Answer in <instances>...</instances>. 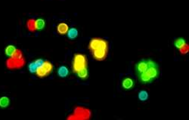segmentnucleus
Returning <instances> with one entry per match:
<instances>
[{
    "mask_svg": "<svg viewBox=\"0 0 189 120\" xmlns=\"http://www.w3.org/2000/svg\"><path fill=\"white\" fill-rule=\"evenodd\" d=\"M87 67V59L86 57L82 54H76L73 60V71L76 73L78 71Z\"/></svg>",
    "mask_w": 189,
    "mask_h": 120,
    "instance_id": "1",
    "label": "nucleus"
},
{
    "mask_svg": "<svg viewBox=\"0 0 189 120\" xmlns=\"http://www.w3.org/2000/svg\"><path fill=\"white\" fill-rule=\"evenodd\" d=\"M89 48L91 51L94 50L103 48V49L108 50V42L106 40L101 38H94L90 40L89 45Z\"/></svg>",
    "mask_w": 189,
    "mask_h": 120,
    "instance_id": "2",
    "label": "nucleus"
},
{
    "mask_svg": "<svg viewBox=\"0 0 189 120\" xmlns=\"http://www.w3.org/2000/svg\"><path fill=\"white\" fill-rule=\"evenodd\" d=\"M147 63H148V69H147L146 72L152 78L153 80H155L156 79H157L160 74L159 67H158L157 64L154 62L153 60H147Z\"/></svg>",
    "mask_w": 189,
    "mask_h": 120,
    "instance_id": "3",
    "label": "nucleus"
},
{
    "mask_svg": "<svg viewBox=\"0 0 189 120\" xmlns=\"http://www.w3.org/2000/svg\"><path fill=\"white\" fill-rule=\"evenodd\" d=\"M53 70V65L48 61H44L41 67H38L36 71V73L39 77H45L51 73Z\"/></svg>",
    "mask_w": 189,
    "mask_h": 120,
    "instance_id": "4",
    "label": "nucleus"
},
{
    "mask_svg": "<svg viewBox=\"0 0 189 120\" xmlns=\"http://www.w3.org/2000/svg\"><path fill=\"white\" fill-rule=\"evenodd\" d=\"M24 64L25 60L24 58H20V59L10 58L9 59L7 60L6 61V66L8 69H18V68H21L24 65Z\"/></svg>",
    "mask_w": 189,
    "mask_h": 120,
    "instance_id": "5",
    "label": "nucleus"
},
{
    "mask_svg": "<svg viewBox=\"0 0 189 120\" xmlns=\"http://www.w3.org/2000/svg\"><path fill=\"white\" fill-rule=\"evenodd\" d=\"M90 112L87 109L81 108V107H77L76 108L74 114H73L72 117H68V119H89Z\"/></svg>",
    "mask_w": 189,
    "mask_h": 120,
    "instance_id": "6",
    "label": "nucleus"
},
{
    "mask_svg": "<svg viewBox=\"0 0 189 120\" xmlns=\"http://www.w3.org/2000/svg\"><path fill=\"white\" fill-rule=\"evenodd\" d=\"M107 51L108 50L107 49H103V48H99V49H96L92 51V56L96 61H104L107 58Z\"/></svg>",
    "mask_w": 189,
    "mask_h": 120,
    "instance_id": "7",
    "label": "nucleus"
},
{
    "mask_svg": "<svg viewBox=\"0 0 189 120\" xmlns=\"http://www.w3.org/2000/svg\"><path fill=\"white\" fill-rule=\"evenodd\" d=\"M148 69V63H147V60H141L139 62H138L135 65V72H136L137 75L142 73V72H145Z\"/></svg>",
    "mask_w": 189,
    "mask_h": 120,
    "instance_id": "8",
    "label": "nucleus"
},
{
    "mask_svg": "<svg viewBox=\"0 0 189 120\" xmlns=\"http://www.w3.org/2000/svg\"><path fill=\"white\" fill-rule=\"evenodd\" d=\"M138 80L140 81V82L143 83V84H148V83H151L153 82V79L151 76H149L148 72L145 71V72H142V73H140L138 75Z\"/></svg>",
    "mask_w": 189,
    "mask_h": 120,
    "instance_id": "9",
    "label": "nucleus"
},
{
    "mask_svg": "<svg viewBox=\"0 0 189 120\" xmlns=\"http://www.w3.org/2000/svg\"><path fill=\"white\" fill-rule=\"evenodd\" d=\"M122 86L125 90H129L134 87V81L131 78H125L122 81Z\"/></svg>",
    "mask_w": 189,
    "mask_h": 120,
    "instance_id": "10",
    "label": "nucleus"
},
{
    "mask_svg": "<svg viewBox=\"0 0 189 120\" xmlns=\"http://www.w3.org/2000/svg\"><path fill=\"white\" fill-rule=\"evenodd\" d=\"M68 30H69V26L65 23H60L57 26V31L61 35L66 34L68 33Z\"/></svg>",
    "mask_w": 189,
    "mask_h": 120,
    "instance_id": "11",
    "label": "nucleus"
},
{
    "mask_svg": "<svg viewBox=\"0 0 189 120\" xmlns=\"http://www.w3.org/2000/svg\"><path fill=\"white\" fill-rule=\"evenodd\" d=\"M35 25L36 30H42L46 26V22L43 18H38L37 20H35Z\"/></svg>",
    "mask_w": 189,
    "mask_h": 120,
    "instance_id": "12",
    "label": "nucleus"
},
{
    "mask_svg": "<svg viewBox=\"0 0 189 120\" xmlns=\"http://www.w3.org/2000/svg\"><path fill=\"white\" fill-rule=\"evenodd\" d=\"M76 74L77 75V76L79 78L82 79H86L88 78V76H89V72H88V69L87 67L84 68V69H82L81 70L78 71Z\"/></svg>",
    "mask_w": 189,
    "mask_h": 120,
    "instance_id": "13",
    "label": "nucleus"
},
{
    "mask_svg": "<svg viewBox=\"0 0 189 120\" xmlns=\"http://www.w3.org/2000/svg\"><path fill=\"white\" fill-rule=\"evenodd\" d=\"M68 37L71 40H74L78 36V30L76 28L69 29L68 31Z\"/></svg>",
    "mask_w": 189,
    "mask_h": 120,
    "instance_id": "14",
    "label": "nucleus"
},
{
    "mask_svg": "<svg viewBox=\"0 0 189 120\" xmlns=\"http://www.w3.org/2000/svg\"><path fill=\"white\" fill-rule=\"evenodd\" d=\"M68 73H69V71H68V69L66 67L62 66L58 68V74L61 77H66L68 75Z\"/></svg>",
    "mask_w": 189,
    "mask_h": 120,
    "instance_id": "15",
    "label": "nucleus"
},
{
    "mask_svg": "<svg viewBox=\"0 0 189 120\" xmlns=\"http://www.w3.org/2000/svg\"><path fill=\"white\" fill-rule=\"evenodd\" d=\"M17 48H15L14 45H8L7 46L6 48H5V54H6L7 56H9V57H12V55L14 54V53L15 52Z\"/></svg>",
    "mask_w": 189,
    "mask_h": 120,
    "instance_id": "16",
    "label": "nucleus"
},
{
    "mask_svg": "<svg viewBox=\"0 0 189 120\" xmlns=\"http://www.w3.org/2000/svg\"><path fill=\"white\" fill-rule=\"evenodd\" d=\"M26 26L29 31L34 32L36 30V25H35V20L34 19H30L28 20L27 23H26Z\"/></svg>",
    "mask_w": 189,
    "mask_h": 120,
    "instance_id": "17",
    "label": "nucleus"
},
{
    "mask_svg": "<svg viewBox=\"0 0 189 120\" xmlns=\"http://www.w3.org/2000/svg\"><path fill=\"white\" fill-rule=\"evenodd\" d=\"M186 44V41L182 38H179L174 42V45L176 46V48H177L178 49L182 47L183 45Z\"/></svg>",
    "mask_w": 189,
    "mask_h": 120,
    "instance_id": "18",
    "label": "nucleus"
},
{
    "mask_svg": "<svg viewBox=\"0 0 189 120\" xmlns=\"http://www.w3.org/2000/svg\"><path fill=\"white\" fill-rule=\"evenodd\" d=\"M8 104H9V99L8 97H2L0 98V107L5 108V107H8Z\"/></svg>",
    "mask_w": 189,
    "mask_h": 120,
    "instance_id": "19",
    "label": "nucleus"
},
{
    "mask_svg": "<svg viewBox=\"0 0 189 120\" xmlns=\"http://www.w3.org/2000/svg\"><path fill=\"white\" fill-rule=\"evenodd\" d=\"M138 98L139 100H142V101H145L148 98V92L145 91H141L138 93Z\"/></svg>",
    "mask_w": 189,
    "mask_h": 120,
    "instance_id": "20",
    "label": "nucleus"
},
{
    "mask_svg": "<svg viewBox=\"0 0 189 120\" xmlns=\"http://www.w3.org/2000/svg\"><path fill=\"white\" fill-rule=\"evenodd\" d=\"M179 51L182 54H186L189 51V45L186 43L185 45H183L182 47H181V48H179Z\"/></svg>",
    "mask_w": 189,
    "mask_h": 120,
    "instance_id": "21",
    "label": "nucleus"
},
{
    "mask_svg": "<svg viewBox=\"0 0 189 120\" xmlns=\"http://www.w3.org/2000/svg\"><path fill=\"white\" fill-rule=\"evenodd\" d=\"M11 58H17V59H20V58H23V54H22V51L19 49H16L15 52L14 53V54L12 55Z\"/></svg>",
    "mask_w": 189,
    "mask_h": 120,
    "instance_id": "22",
    "label": "nucleus"
},
{
    "mask_svg": "<svg viewBox=\"0 0 189 120\" xmlns=\"http://www.w3.org/2000/svg\"><path fill=\"white\" fill-rule=\"evenodd\" d=\"M28 69H29L30 72H32V73H34V72H36V70H37V67H36L35 62H32L31 64H29Z\"/></svg>",
    "mask_w": 189,
    "mask_h": 120,
    "instance_id": "23",
    "label": "nucleus"
},
{
    "mask_svg": "<svg viewBox=\"0 0 189 120\" xmlns=\"http://www.w3.org/2000/svg\"><path fill=\"white\" fill-rule=\"evenodd\" d=\"M34 62H35V64H36V67H37V68H38V67H41L42 65H43V64L44 63V61H43V60H42V59H37V60H36V61H35Z\"/></svg>",
    "mask_w": 189,
    "mask_h": 120,
    "instance_id": "24",
    "label": "nucleus"
}]
</instances>
